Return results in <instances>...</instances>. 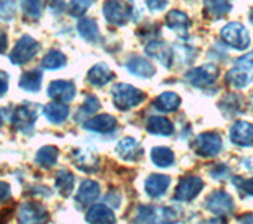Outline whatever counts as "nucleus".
<instances>
[{
    "label": "nucleus",
    "mask_w": 253,
    "mask_h": 224,
    "mask_svg": "<svg viewBox=\"0 0 253 224\" xmlns=\"http://www.w3.org/2000/svg\"><path fill=\"white\" fill-rule=\"evenodd\" d=\"M146 95L139 89L133 87L130 84H116L113 87V100L117 109L128 111L139 106L144 101Z\"/></svg>",
    "instance_id": "f257e3e1"
},
{
    "label": "nucleus",
    "mask_w": 253,
    "mask_h": 224,
    "mask_svg": "<svg viewBox=\"0 0 253 224\" xmlns=\"http://www.w3.org/2000/svg\"><path fill=\"white\" fill-rule=\"evenodd\" d=\"M37 117H38V106L26 103V105H21L14 109L11 115V122L18 131L24 134H32Z\"/></svg>",
    "instance_id": "f03ea898"
},
{
    "label": "nucleus",
    "mask_w": 253,
    "mask_h": 224,
    "mask_svg": "<svg viewBox=\"0 0 253 224\" xmlns=\"http://www.w3.org/2000/svg\"><path fill=\"white\" fill-rule=\"evenodd\" d=\"M221 38L226 44L239 51H245L250 44L249 30L239 22H229L228 26L221 29Z\"/></svg>",
    "instance_id": "7ed1b4c3"
},
{
    "label": "nucleus",
    "mask_w": 253,
    "mask_h": 224,
    "mask_svg": "<svg viewBox=\"0 0 253 224\" xmlns=\"http://www.w3.org/2000/svg\"><path fill=\"white\" fill-rule=\"evenodd\" d=\"M38 51H40V43L35 41L32 37L24 35L13 47V51L10 54V60L14 65H26L27 62H30L35 57Z\"/></svg>",
    "instance_id": "20e7f679"
},
{
    "label": "nucleus",
    "mask_w": 253,
    "mask_h": 224,
    "mask_svg": "<svg viewBox=\"0 0 253 224\" xmlns=\"http://www.w3.org/2000/svg\"><path fill=\"white\" fill-rule=\"evenodd\" d=\"M103 14L111 26H125L131 18V6L122 0H108L103 5Z\"/></svg>",
    "instance_id": "39448f33"
},
{
    "label": "nucleus",
    "mask_w": 253,
    "mask_h": 224,
    "mask_svg": "<svg viewBox=\"0 0 253 224\" xmlns=\"http://www.w3.org/2000/svg\"><path fill=\"white\" fill-rule=\"evenodd\" d=\"M203 188H204V182L200 177L188 175V177L180 179L179 185L176 188V193H174V199L182 202L193 201V199L201 193Z\"/></svg>",
    "instance_id": "423d86ee"
},
{
    "label": "nucleus",
    "mask_w": 253,
    "mask_h": 224,
    "mask_svg": "<svg viewBox=\"0 0 253 224\" xmlns=\"http://www.w3.org/2000/svg\"><path fill=\"white\" fill-rule=\"evenodd\" d=\"M185 77H187V81L195 87H209L211 84H213L217 81L218 68L215 65L208 63V65L190 70L185 75Z\"/></svg>",
    "instance_id": "0eeeda50"
},
{
    "label": "nucleus",
    "mask_w": 253,
    "mask_h": 224,
    "mask_svg": "<svg viewBox=\"0 0 253 224\" xmlns=\"http://www.w3.org/2000/svg\"><path fill=\"white\" fill-rule=\"evenodd\" d=\"M195 151L200 156H217L221 151V138L217 133H203L195 141Z\"/></svg>",
    "instance_id": "6e6552de"
},
{
    "label": "nucleus",
    "mask_w": 253,
    "mask_h": 224,
    "mask_svg": "<svg viewBox=\"0 0 253 224\" xmlns=\"http://www.w3.org/2000/svg\"><path fill=\"white\" fill-rule=\"evenodd\" d=\"M206 209L213 215L225 217V215L233 213L234 210L233 197L229 196L226 191H213L208 197V201H206Z\"/></svg>",
    "instance_id": "1a4fd4ad"
},
{
    "label": "nucleus",
    "mask_w": 253,
    "mask_h": 224,
    "mask_svg": "<svg viewBox=\"0 0 253 224\" xmlns=\"http://www.w3.org/2000/svg\"><path fill=\"white\" fill-rule=\"evenodd\" d=\"M19 221L21 223H46L49 220L46 207L38 202H26L19 209Z\"/></svg>",
    "instance_id": "9d476101"
},
{
    "label": "nucleus",
    "mask_w": 253,
    "mask_h": 224,
    "mask_svg": "<svg viewBox=\"0 0 253 224\" xmlns=\"http://www.w3.org/2000/svg\"><path fill=\"white\" fill-rule=\"evenodd\" d=\"M174 213L169 209H157L152 205H141L138 209L136 223H158V221H172Z\"/></svg>",
    "instance_id": "9b49d317"
},
{
    "label": "nucleus",
    "mask_w": 253,
    "mask_h": 224,
    "mask_svg": "<svg viewBox=\"0 0 253 224\" xmlns=\"http://www.w3.org/2000/svg\"><path fill=\"white\" fill-rule=\"evenodd\" d=\"M76 95V87L71 81H52L47 87V97L62 101V103H70Z\"/></svg>",
    "instance_id": "f8f14e48"
},
{
    "label": "nucleus",
    "mask_w": 253,
    "mask_h": 224,
    "mask_svg": "<svg viewBox=\"0 0 253 224\" xmlns=\"http://www.w3.org/2000/svg\"><path fill=\"white\" fill-rule=\"evenodd\" d=\"M229 138L241 147H252L253 146V125L249 122H236L229 131Z\"/></svg>",
    "instance_id": "ddd939ff"
},
{
    "label": "nucleus",
    "mask_w": 253,
    "mask_h": 224,
    "mask_svg": "<svg viewBox=\"0 0 253 224\" xmlns=\"http://www.w3.org/2000/svg\"><path fill=\"white\" fill-rule=\"evenodd\" d=\"M84 128L89 131H95V133H113L117 128V120L109 115V114H101V115H95L89 120L84 122Z\"/></svg>",
    "instance_id": "4468645a"
},
{
    "label": "nucleus",
    "mask_w": 253,
    "mask_h": 224,
    "mask_svg": "<svg viewBox=\"0 0 253 224\" xmlns=\"http://www.w3.org/2000/svg\"><path fill=\"white\" fill-rule=\"evenodd\" d=\"M146 52L150 57H155L158 62H162L166 68H169L172 65L174 52L171 47L163 41H152L150 44H147Z\"/></svg>",
    "instance_id": "2eb2a0df"
},
{
    "label": "nucleus",
    "mask_w": 253,
    "mask_h": 224,
    "mask_svg": "<svg viewBox=\"0 0 253 224\" xmlns=\"http://www.w3.org/2000/svg\"><path fill=\"white\" fill-rule=\"evenodd\" d=\"M116 151L119 153L122 159L125 161H136L142 155V149L139 146L138 141H134L133 138H125L117 144Z\"/></svg>",
    "instance_id": "dca6fc26"
},
{
    "label": "nucleus",
    "mask_w": 253,
    "mask_h": 224,
    "mask_svg": "<svg viewBox=\"0 0 253 224\" xmlns=\"http://www.w3.org/2000/svg\"><path fill=\"white\" fill-rule=\"evenodd\" d=\"M126 70H128L131 75L142 77V79H149L155 75V67L144 57H139V55H134V57H131L126 62Z\"/></svg>",
    "instance_id": "f3484780"
},
{
    "label": "nucleus",
    "mask_w": 253,
    "mask_h": 224,
    "mask_svg": "<svg viewBox=\"0 0 253 224\" xmlns=\"http://www.w3.org/2000/svg\"><path fill=\"white\" fill-rule=\"evenodd\" d=\"M171 183V179L168 175H160V174H152L150 177L146 180V193L150 197H160L166 193Z\"/></svg>",
    "instance_id": "a211bd4d"
},
{
    "label": "nucleus",
    "mask_w": 253,
    "mask_h": 224,
    "mask_svg": "<svg viewBox=\"0 0 253 224\" xmlns=\"http://www.w3.org/2000/svg\"><path fill=\"white\" fill-rule=\"evenodd\" d=\"M100 197V185L95 180H84L76 194V202L81 205H89Z\"/></svg>",
    "instance_id": "6ab92c4d"
},
{
    "label": "nucleus",
    "mask_w": 253,
    "mask_h": 224,
    "mask_svg": "<svg viewBox=\"0 0 253 224\" xmlns=\"http://www.w3.org/2000/svg\"><path fill=\"white\" fill-rule=\"evenodd\" d=\"M43 115L49 120L51 123L59 125L67 120V117L70 115V109L67 106V103L55 101V103H49V105H46L43 108Z\"/></svg>",
    "instance_id": "aec40b11"
},
{
    "label": "nucleus",
    "mask_w": 253,
    "mask_h": 224,
    "mask_svg": "<svg viewBox=\"0 0 253 224\" xmlns=\"http://www.w3.org/2000/svg\"><path fill=\"white\" fill-rule=\"evenodd\" d=\"M253 81L252 70H247L244 67H237L229 70L226 73V82L233 87V89H244Z\"/></svg>",
    "instance_id": "412c9836"
},
{
    "label": "nucleus",
    "mask_w": 253,
    "mask_h": 224,
    "mask_svg": "<svg viewBox=\"0 0 253 224\" xmlns=\"http://www.w3.org/2000/svg\"><path fill=\"white\" fill-rule=\"evenodd\" d=\"M113 77H114V73L109 70L108 65H105V63H98V65L92 67L89 70V73H87V81L95 87L106 85L109 81H113Z\"/></svg>",
    "instance_id": "4be33fe9"
},
{
    "label": "nucleus",
    "mask_w": 253,
    "mask_h": 224,
    "mask_svg": "<svg viewBox=\"0 0 253 224\" xmlns=\"http://www.w3.org/2000/svg\"><path fill=\"white\" fill-rule=\"evenodd\" d=\"M146 130L157 136H171L174 133V126L168 118L163 115H152L147 118Z\"/></svg>",
    "instance_id": "5701e85b"
},
{
    "label": "nucleus",
    "mask_w": 253,
    "mask_h": 224,
    "mask_svg": "<svg viewBox=\"0 0 253 224\" xmlns=\"http://www.w3.org/2000/svg\"><path fill=\"white\" fill-rule=\"evenodd\" d=\"M204 6H206V14L211 16L212 19H218L231 11L233 3L231 0H206Z\"/></svg>",
    "instance_id": "b1692460"
},
{
    "label": "nucleus",
    "mask_w": 253,
    "mask_h": 224,
    "mask_svg": "<svg viewBox=\"0 0 253 224\" xmlns=\"http://www.w3.org/2000/svg\"><path fill=\"white\" fill-rule=\"evenodd\" d=\"M43 75L42 70H30L27 73H24L19 79V87L26 92H38L42 89Z\"/></svg>",
    "instance_id": "393cba45"
},
{
    "label": "nucleus",
    "mask_w": 253,
    "mask_h": 224,
    "mask_svg": "<svg viewBox=\"0 0 253 224\" xmlns=\"http://www.w3.org/2000/svg\"><path fill=\"white\" fill-rule=\"evenodd\" d=\"M87 221L89 223H116L113 210L106 204H97L87 212Z\"/></svg>",
    "instance_id": "a878e982"
},
{
    "label": "nucleus",
    "mask_w": 253,
    "mask_h": 224,
    "mask_svg": "<svg viewBox=\"0 0 253 224\" xmlns=\"http://www.w3.org/2000/svg\"><path fill=\"white\" fill-rule=\"evenodd\" d=\"M75 163L76 167L85 172H93L98 169V158L93 151L79 150L75 153Z\"/></svg>",
    "instance_id": "bb28decb"
},
{
    "label": "nucleus",
    "mask_w": 253,
    "mask_h": 224,
    "mask_svg": "<svg viewBox=\"0 0 253 224\" xmlns=\"http://www.w3.org/2000/svg\"><path fill=\"white\" fill-rule=\"evenodd\" d=\"M180 97L174 92H165L160 97H157L154 101V106L160 112H174L180 106Z\"/></svg>",
    "instance_id": "cd10ccee"
},
{
    "label": "nucleus",
    "mask_w": 253,
    "mask_h": 224,
    "mask_svg": "<svg viewBox=\"0 0 253 224\" xmlns=\"http://www.w3.org/2000/svg\"><path fill=\"white\" fill-rule=\"evenodd\" d=\"M78 34L81 35L85 41H97L100 38V30L97 22L93 19H81L78 22Z\"/></svg>",
    "instance_id": "c85d7f7f"
},
{
    "label": "nucleus",
    "mask_w": 253,
    "mask_h": 224,
    "mask_svg": "<svg viewBox=\"0 0 253 224\" xmlns=\"http://www.w3.org/2000/svg\"><path fill=\"white\" fill-rule=\"evenodd\" d=\"M166 26L172 30H177V32H185L190 27V19L185 13L177 11V10H172L166 14Z\"/></svg>",
    "instance_id": "c756f323"
},
{
    "label": "nucleus",
    "mask_w": 253,
    "mask_h": 224,
    "mask_svg": "<svg viewBox=\"0 0 253 224\" xmlns=\"http://www.w3.org/2000/svg\"><path fill=\"white\" fill-rule=\"evenodd\" d=\"M150 158L158 167H169L174 163V153L168 147H154L150 151Z\"/></svg>",
    "instance_id": "7c9ffc66"
},
{
    "label": "nucleus",
    "mask_w": 253,
    "mask_h": 224,
    "mask_svg": "<svg viewBox=\"0 0 253 224\" xmlns=\"http://www.w3.org/2000/svg\"><path fill=\"white\" fill-rule=\"evenodd\" d=\"M57 158H59V149L52 146H46L38 150L35 161L42 167H51L57 163Z\"/></svg>",
    "instance_id": "2f4dec72"
},
{
    "label": "nucleus",
    "mask_w": 253,
    "mask_h": 224,
    "mask_svg": "<svg viewBox=\"0 0 253 224\" xmlns=\"http://www.w3.org/2000/svg\"><path fill=\"white\" fill-rule=\"evenodd\" d=\"M75 187V177L73 174L68 172L67 169H62L55 175V188L60 191V194L68 196Z\"/></svg>",
    "instance_id": "473e14b6"
},
{
    "label": "nucleus",
    "mask_w": 253,
    "mask_h": 224,
    "mask_svg": "<svg viewBox=\"0 0 253 224\" xmlns=\"http://www.w3.org/2000/svg\"><path fill=\"white\" fill-rule=\"evenodd\" d=\"M65 65H67V57L60 51L47 52L42 60V67L44 70H60Z\"/></svg>",
    "instance_id": "72a5a7b5"
},
{
    "label": "nucleus",
    "mask_w": 253,
    "mask_h": 224,
    "mask_svg": "<svg viewBox=\"0 0 253 224\" xmlns=\"http://www.w3.org/2000/svg\"><path fill=\"white\" fill-rule=\"evenodd\" d=\"M244 100L239 97V95L236 93H231L228 95L225 100H221V109L226 112V117H231L234 114H239V112L244 111Z\"/></svg>",
    "instance_id": "f704fd0d"
},
{
    "label": "nucleus",
    "mask_w": 253,
    "mask_h": 224,
    "mask_svg": "<svg viewBox=\"0 0 253 224\" xmlns=\"http://www.w3.org/2000/svg\"><path fill=\"white\" fill-rule=\"evenodd\" d=\"M24 14L29 19H38L42 16V8H43V0H19Z\"/></svg>",
    "instance_id": "c9c22d12"
},
{
    "label": "nucleus",
    "mask_w": 253,
    "mask_h": 224,
    "mask_svg": "<svg viewBox=\"0 0 253 224\" xmlns=\"http://www.w3.org/2000/svg\"><path fill=\"white\" fill-rule=\"evenodd\" d=\"M98 109H100V101H98V98H97V97H93V95H89V97H87V98L84 100L81 109L78 111V115H79V117H90V115H93ZM79 117H78V118H79Z\"/></svg>",
    "instance_id": "e433bc0d"
},
{
    "label": "nucleus",
    "mask_w": 253,
    "mask_h": 224,
    "mask_svg": "<svg viewBox=\"0 0 253 224\" xmlns=\"http://www.w3.org/2000/svg\"><path fill=\"white\" fill-rule=\"evenodd\" d=\"M92 5V0H70L68 2V13L75 18H81Z\"/></svg>",
    "instance_id": "4c0bfd02"
},
{
    "label": "nucleus",
    "mask_w": 253,
    "mask_h": 224,
    "mask_svg": "<svg viewBox=\"0 0 253 224\" xmlns=\"http://www.w3.org/2000/svg\"><path fill=\"white\" fill-rule=\"evenodd\" d=\"M16 14L14 0H0V21H11Z\"/></svg>",
    "instance_id": "58836bf2"
},
{
    "label": "nucleus",
    "mask_w": 253,
    "mask_h": 224,
    "mask_svg": "<svg viewBox=\"0 0 253 224\" xmlns=\"http://www.w3.org/2000/svg\"><path fill=\"white\" fill-rule=\"evenodd\" d=\"M234 185L239 188L241 191H244L245 194H249V196H253V177L249 179V180H245V179H241V177H236L233 180Z\"/></svg>",
    "instance_id": "ea45409f"
},
{
    "label": "nucleus",
    "mask_w": 253,
    "mask_h": 224,
    "mask_svg": "<svg viewBox=\"0 0 253 224\" xmlns=\"http://www.w3.org/2000/svg\"><path fill=\"white\" fill-rule=\"evenodd\" d=\"M146 5L150 11H162L168 5V0H146Z\"/></svg>",
    "instance_id": "a19ab883"
},
{
    "label": "nucleus",
    "mask_w": 253,
    "mask_h": 224,
    "mask_svg": "<svg viewBox=\"0 0 253 224\" xmlns=\"http://www.w3.org/2000/svg\"><path fill=\"white\" fill-rule=\"evenodd\" d=\"M65 8H67V5H65L63 0H49V10H51V13L62 14L63 11H65Z\"/></svg>",
    "instance_id": "79ce46f5"
},
{
    "label": "nucleus",
    "mask_w": 253,
    "mask_h": 224,
    "mask_svg": "<svg viewBox=\"0 0 253 224\" xmlns=\"http://www.w3.org/2000/svg\"><path fill=\"white\" fill-rule=\"evenodd\" d=\"M236 65L237 67H244V68H247V70H252L253 68V51L250 54H247V55H244V57L237 59Z\"/></svg>",
    "instance_id": "37998d69"
},
{
    "label": "nucleus",
    "mask_w": 253,
    "mask_h": 224,
    "mask_svg": "<svg viewBox=\"0 0 253 224\" xmlns=\"http://www.w3.org/2000/svg\"><path fill=\"white\" fill-rule=\"evenodd\" d=\"M10 197H11V189H10V187H8L5 182H0V204L8 201Z\"/></svg>",
    "instance_id": "c03bdc74"
},
{
    "label": "nucleus",
    "mask_w": 253,
    "mask_h": 224,
    "mask_svg": "<svg viewBox=\"0 0 253 224\" xmlns=\"http://www.w3.org/2000/svg\"><path fill=\"white\" fill-rule=\"evenodd\" d=\"M6 90H8V75L0 71V97L5 95Z\"/></svg>",
    "instance_id": "a18cd8bd"
},
{
    "label": "nucleus",
    "mask_w": 253,
    "mask_h": 224,
    "mask_svg": "<svg viewBox=\"0 0 253 224\" xmlns=\"http://www.w3.org/2000/svg\"><path fill=\"white\" fill-rule=\"evenodd\" d=\"M6 46H8V37L5 32L0 29V54H3L6 51Z\"/></svg>",
    "instance_id": "49530a36"
},
{
    "label": "nucleus",
    "mask_w": 253,
    "mask_h": 224,
    "mask_svg": "<svg viewBox=\"0 0 253 224\" xmlns=\"http://www.w3.org/2000/svg\"><path fill=\"white\" fill-rule=\"evenodd\" d=\"M213 177H215L217 180H220L221 177H225V175H228V169L226 167H223V166H218V174L215 172V174H212Z\"/></svg>",
    "instance_id": "de8ad7c7"
},
{
    "label": "nucleus",
    "mask_w": 253,
    "mask_h": 224,
    "mask_svg": "<svg viewBox=\"0 0 253 224\" xmlns=\"http://www.w3.org/2000/svg\"><path fill=\"white\" fill-rule=\"evenodd\" d=\"M241 223H253V215H244L242 218H239Z\"/></svg>",
    "instance_id": "09e8293b"
},
{
    "label": "nucleus",
    "mask_w": 253,
    "mask_h": 224,
    "mask_svg": "<svg viewBox=\"0 0 253 224\" xmlns=\"http://www.w3.org/2000/svg\"><path fill=\"white\" fill-rule=\"evenodd\" d=\"M249 19H250V22L253 24V8H252V10H250V16H249Z\"/></svg>",
    "instance_id": "8fccbe9b"
},
{
    "label": "nucleus",
    "mask_w": 253,
    "mask_h": 224,
    "mask_svg": "<svg viewBox=\"0 0 253 224\" xmlns=\"http://www.w3.org/2000/svg\"><path fill=\"white\" fill-rule=\"evenodd\" d=\"M0 125H2V111H0Z\"/></svg>",
    "instance_id": "3c124183"
},
{
    "label": "nucleus",
    "mask_w": 253,
    "mask_h": 224,
    "mask_svg": "<svg viewBox=\"0 0 253 224\" xmlns=\"http://www.w3.org/2000/svg\"><path fill=\"white\" fill-rule=\"evenodd\" d=\"M252 106H253V95H252Z\"/></svg>",
    "instance_id": "603ef678"
}]
</instances>
